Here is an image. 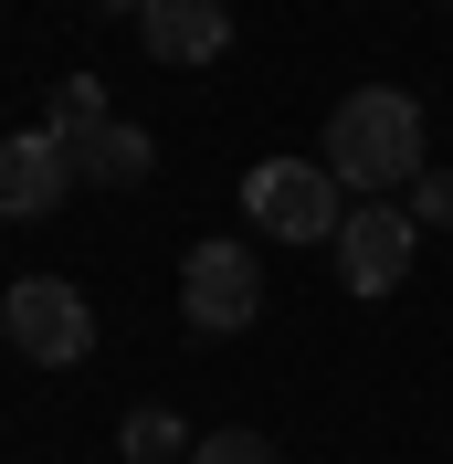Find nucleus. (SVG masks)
Wrapping results in <instances>:
<instances>
[{"label":"nucleus","instance_id":"obj_8","mask_svg":"<svg viewBox=\"0 0 453 464\" xmlns=\"http://www.w3.org/2000/svg\"><path fill=\"white\" fill-rule=\"evenodd\" d=\"M148 169H159V138L127 127V116H106V127L74 138V179H85V190H138Z\"/></svg>","mask_w":453,"mask_h":464},{"label":"nucleus","instance_id":"obj_7","mask_svg":"<svg viewBox=\"0 0 453 464\" xmlns=\"http://www.w3.org/2000/svg\"><path fill=\"white\" fill-rule=\"evenodd\" d=\"M138 43L159 63H222L232 53V11L222 0H159V11L138 22Z\"/></svg>","mask_w":453,"mask_h":464},{"label":"nucleus","instance_id":"obj_5","mask_svg":"<svg viewBox=\"0 0 453 464\" xmlns=\"http://www.w3.org/2000/svg\"><path fill=\"white\" fill-rule=\"evenodd\" d=\"M411 254H422V222L400 201H359L338 222V275H348V295H400L411 285Z\"/></svg>","mask_w":453,"mask_h":464},{"label":"nucleus","instance_id":"obj_13","mask_svg":"<svg viewBox=\"0 0 453 464\" xmlns=\"http://www.w3.org/2000/svg\"><path fill=\"white\" fill-rule=\"evenodd\" d=\"M106 11H127V22H148V11H159V0H106Z\"/></svg>","mask_w":453,"mask_h":464},{"label":"nucleus","instance_id":"obj_1","mask_svg":"<svg viewBox=\"0 0 453 464\" xmlns=\"http://www.w3.org/2000/svg\"><path fill=\"white\" fill-rule=\"evenodd\" d=\"M327 169H338V190H359V201L411 190V179H422V106L400 85L338 95V106H327Z\"/></svg>","mask_w":453,"mask_h":464},{"label":"nucleus","instance_id":"obj_4","mask_svg":"<svg viewBox=\"0 0 453 464\" xmlns=\"http://www.w3.org/2000/svg\"><path fill=\"white\" fill-rule=\"evenodd\" d=\"M179 317H190L200 338H243V327L264 317L254 243H190V264H179Z\"/></svg>","mask_w":453,"mask_h":464},{"label":"nucleus","instance_id":"obj_12","mask_svg":"<svg viewBox=\"0 0 453 464\" xmlns=\"http://www.w3.org/2000/svg\"><path fill=\"white\" fill-rule=\"evenodd\" d=\"M400 211H411V222H422V232H453V169H422V179H411V201H400Z\"/></svg>","mask_w":453,"mask_h":464},{"label":"nucleus","instance_id":"obj_9","mask_svg":"<svg viewBox=\"0 0 453 464\" xmlns=\"http://www.w3.org/2000/svg\"><path fill=\"white\" fill-rule=\"evenodd\" d=\"M116 454L127 464H190V422H179L169 401H138L127 422H116Z\"/></svg>","mask_w":453,"mask_h":464},{"label":"nucleus","instance_id":"obj_10","mask_svg":"<svg viewBox=\"0 0 453 464\" xmlns=\"http://www.w3.org/2000/svg\"><path fill=\"white\" fill-rule=\"evenodd\" d=\"M43 127H53L63 148L85 138V127H106V85H95V74H63V85H53V116H43Z\"/></svg>","mask_w":453,"mask_h":464},{"label":"nucleus","instance_id":"obj_11","mask_svg":"<svg viewBox=\"0 0 453 464\" xmlns=\"http://www.w3.org/2000/svg\"><path fill=\"white\" fill-rule=\"evenodd\" d=\"M190 464H284V454L254 433V422H222V433H200V443H190Z\"/></svg>","mask_w":453,"mask_h":464},{"label":"nucleus","instance_id":"obj_14","mask_svg":"<svg viewBox=\"0 0 453 464\" xmlns=\"http://www.w3.org/2000/svg\"><path fill=\"white\" fill-rule=\"evenodd\" d=\"M443 11H453V0H443Z\"/></svg>","mask_w":453,"mask_h":464},{"label":"nucleus","instance_id":"obj_2","mask_svg":"<svg viewBox=\"0 0 453 464\" xmlns=\"http://www.w3.org/2000/svg\"><path fill=\"white\" fill-rule=\"evenodd\" d=\"M348 211L359 201L338 190L327 159H254V169H243V222L275 232V243H338Z\"/></svg>","mask_w":453,"mask_h":464},{"label":"nucleus","instance_id":"obj_3","mask_svg":"<svg viewBox=\"0 0 453 464\" xmlns=\"http://www.w3.org/2000/svg\"><path fill=\"white\" fill-rule=\"evenodd\" d=\"M0 338L22 348L32 370H74V359H95V306L63 275H11L0 285Z\"/></svg>","mask_w":453,"mask_h":464},{"label":"nucleus","instance_id":"obj_6","mask_svg":"<svg viewBox=\"0 0 453 464\" xmlns=\"http://www.w3.org/2000/svg\"><path fill=\"white\" fill-rule=\"evenodd\" d=\"M74 190H85V179H74V148H63L53 127L0 138V222H43V211H63Z\"/></svg>","mask_w":453,"mask_h":464}]
</instances>
